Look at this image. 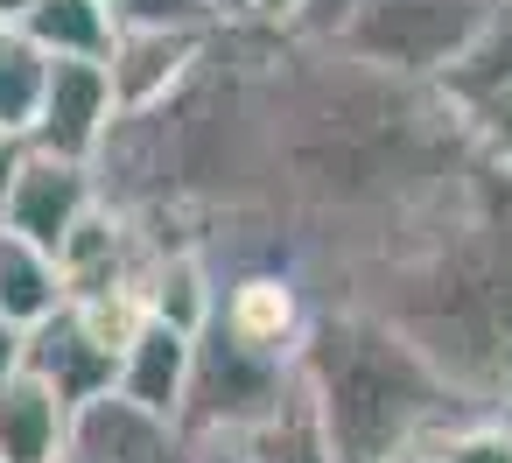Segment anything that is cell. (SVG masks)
<instances>
[{"label":"cell","instance_id":"1","mask_svg":"<svg viewBox=\"0 0 512 463\" xmlns=\"http://www.w3.org/2000/svg\"><path fill=\"white\" fill-rule=\"evenodd\" d=\"M295 386L330 463H393L442 421L449 400V379L372 309L309 316L295 344Z\"/></svg>","mask_w":512,"mask_h":463},{"label":"cell","instance_id":"2","mask_svg":"<svg viewBox=\"0 0 512 463\" xmlns=\"http://www.w3.org/2000/svg\"><path fill=\"white\" fill-rule=\"evenodd\" d=\"M491 8L498 0H358V15L323 50H337V57H351L358 71H379V78L428 85L491 22Z\"/></svg>","mask_w":512,"mask_h":463},{"label":"cell","instance_id":"3","mask_svg":"<svg viewBox=\"0 0 512 463\" xmlns=\"http://www.w3.org/2000/svg\"><path fill=\"white\" fill-rule=\"evenodd\" d=\"M435 99L449 106V120H463V134L498 162L512 169V0H498L491 22L456 50V64H442L435 78Z\"/></svg>","mask_w":512,"mask_h":463},{"label":"cell","instance_id":"4","mask_svg":"<svg viewBox=\"0 0 512 463\" xmlns=\"http://www.w3.org/2000/svg\"><path fill=\"white\" fill-rule=\"evenodd\" d=\"M113 134H120V106H113L106 64H92V57H50L22 141L43 148V155H64V162H92L99 169V148Z\"/></svg>","mask_w":512,"mask_h":463},{"label":"cell","instance_id":"5","mask_svg":"<svg viewBox=\"0 0 512 463\" xmlns=\"http://www.w3.org/2000/svg\"><path fill=\"white\" fill-rule=\"evenodd\" d=\"M99 204V169L92 162H64V155H43V148H22V169H15V190L0 204V232H15L43 253L64 246V232Z\"/></svg>","mask_w":512,"mask_h":463},{"label":"cell","instance_id":"6","mask_svg":"<svg viewBox=\"0 0 512 463\" xmlns=\"http://www.w3.org/2000/svg\"><path fill=\"white\" fill-rule=\"evenodd\" d=\"M204 43H211V36H197V29H127V22H120V29H113V50H106V85H113L120 120L169 106V99L197 78Z\"/></svg>","mask_w":512,"mask_h":463},{"label":"cell","instance_id":"7","mask_svg":"<svg viewBox=\"0 0 512 463\" xmlns=\"http://www.w3.org/2000/svg\"><path fill=\"white\" fill-rule=\"evenodd\" d=\"M57 463H183V435L162 414H141L113 386L78 400L64 421V456Z\"/></svg>","mask_w":512,"mask_h":463},{"label":"cell","instance_id":"8","mask_svg":"<svg viewBox=\"0 0 512 463\" xmlns=\"http://www.w3.org/2000/svg\"><path fill=\"white\" fill-rule=\"evenodd\" d=\"M239 344H253V351H274V358H295V344H302V330H309V309H302V288L281 274V267H246L225 295H218V309H211Z\"/></svg>","mask_w":512,"mask_h":463},{"label":"cell","instance_id":"9","mask_svg":"<svg viewBox=\"0 0 512 463\" xmlns=\"http://www.w3.org/2000/svg\"><path fill=\"white\" fill-rule=\"evenodd\" d=\"M22 365L64 400V407H78V400H92V393H106L113 386V351L106 344H92V330L78 323V309L64 302L57 316H43L29 337H22Z\"/></svg>","mask_w":512,"mask_h":463},{"label":"cell","instance_id":"10","mask_svg":"<svg viewBox=\"0 0 512 463\" xmlns=\"http://www.w3.org/2000/svg\"><path fill=\"white\" fill-rule=\"evenodd\" d=\"M183 386H190V337L169 330V323H155V316H141V330L113 358V393L134 400L141 414L176 421L183 414Z\"/></svg>","mask_w":512,"mask_h":463},{"label":"cell","instance_id":"11","mask_svg":"<svg viewBox=\"0 0 512 463\" xmlns=\"http://www.w3.org/2000/svg\"><path fill=\"white\" fill-rule=\"evenodd\" d=\"M64 421H71V407L29 365L0 379V463H57L64 456Z\"/></svg>","mask_w":512,"mask_h":463},{"label":"cell","instance_id":"12","mask_svg":"<svg viewBox=\"0 0 512 463\" xmlns=\"http://www.w3.org/2000/svg\"><path fill=\"white\" fill-rule=\"evenodd\" d=\"M141 309L183 337H197L218 309V288H211V267L197 246H155L148 267H141Z\"/></svg>","mask_w":512,"mask_h":463},{"label":"cell","instance_id":"13","mask_svg":"<svg viewBox=\"0 0 512 463\" xmlns=\"http://www.w3.org/2000/svg\"><path fill=\"white\" fill-rule=\"evenodd\" d=\"M15 29H22L43 57H92V64H106L120 22H113L106 0H29Z\"/></svg>","mask_w":512,"mask_h":463},{"label":"cell","instance_id":"14","mask_svg":"<svg viewBox=\"0 0 512 463\" xmlns=\"http://www.w3.org/2000/svg\"><path fill=\"white\" fill-rule=\"evenodd\" d=\"M64 309V274H57V253L0 232V316L15 330H36L43 316Z\"/></svg>","mask_w":512,"mask_h":463},{"label":"cell","instance_id":"15","mask_svg":"<svg viewBox=\"0 0 512 463\" xmlns=\"http://www.w3.org/2000/svg\"><path fill=\"white\" fill-rule=\"evenodd\" d=\"M414 449H421L428 463H512V421H505V414L435 421Z\"/></svg>","mask_w":512,"mask_h":463},{"label":"cell","instance_id":"16","mask_svg":"<svg viewBox=\"0 0 512 463\" xmlns=\"http://www.w3.org/2000/svg\"><path fill=\"white\" fill-rule=\"evenodd\" d=\"M43 71H50V57H43L22 29H0V134H29Z\"/></svg>","mask_w":512,"mask_h":463},{"label":"cell","instance_id":"17","mask_svg":"<svg viewBox=\"0 0 512 463\" xmlns=\"http://www.w3.org/2000/svg\"><path fill=\"white\" fill-rule=\"evenodd\" d=\"M218 0H113V22H127V29H197V36H211L218 29Z\"/></svg>","mask_w":512,"mask_h":463},{"label":"cell","instance_id":"18","mask_svg":"<svg viewBox=\"0 0 512 463\" xmlns=\"http://www.w3.org/2000/svg\"><path fill=\"white\" fill-rule=\"evenodd\" d=\"M351 15H358V0H302L288 36H295V43H330V36L351 22Z\"/></svg>","mask_w":512,"mask_h":463},{"label":"cell","instance_id":"19","mask_svg":"<svg viewBox=\"0 0 512 463\" xmlns=\"http://www.w3.org/2000/svg\"><path fill=\"white\" fill-rule=\"evenodd\" d=\"M22 134H0V204H8V190H15V169H22Z\"/></svg>","mask_w":512,"mask_h":463},{"label":"cell","instance_id":"20","mask_svg":"<svg viewBox=\"0 0 512 463\" xmlns=\"http://www.w3.org/2000/svg\"><path fill=\"white\" fill-rule=\"evenodd\" d=\"M22 337H29V330H15L8 316H0V379H8V372H22Z\"/></svg>","mask_w":512,"mask_h":463},{"label":"cell","instance_id":"21","mask_svg":"<svg viewBox=\"0 0 512 463\" xmlns=\"http://www.w3.org/2000/svg\"><path fill=\"white\" fill-rule=\"evenodd\" d=\"M22 8H29V0H0V29H15V22H22Z\"/></svg>","mask_w":512,"mask_h":463},{"label":"cell","instance_id":"22","mask_svg":"<svg viewBox=\"0 0 512 463\" xmlns=\"http://www.w3.org/2000/svg\"><path fill=\"white\" fill-rule=\"evenodd\" d=\"M393 463H428V456H421V449H400V456H393Z\"/></svg>","mask_w":512,"mask_h":463},{"label":"cell","instance_id":"23","mask_svg":"<svg viewBox=\"0 0 512 463\" xmlns=\"http://www.w3.org/2000/svg\"><path fill=\"white\" fill-rule=\"evenodd\" d=\"M183 463H197V456H183Z\"/></svg>","mask_w":512,"mask_h":463},{"label":"cell","instance_id":"24","mask_svg":"<svg viewBox=\"0 0 512 463\" xmlns=\"http://www.w3.org/2000/svg\"><path fill=\"white\" fill-rule=\"evenodd\" d=\"M106 8H113V0H106Z\"/></svg>","mask_w":512,"mask_h":463},{"label":"cell","instance_id":"25","mask_svg":"<svg viewBox=\"0 0 512 463\" xmlns=\"http://www.w3.org/2000/svg\"><path fill=\"white\" fill-rule=\"evenodd\" d=\"M218 8H225V0H218Z\"/></svg>","mask_w":512,"mask_h":463}]
</instances>
